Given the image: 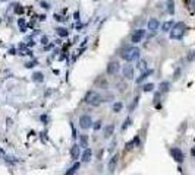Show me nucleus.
Listing matches in <instances>:
<instances>
[{
    "mask_svg": "<svg viewBox=\"0 0 195 175\" xmlns=\"http://www.w3.org/2000/svg\"><path fill=\"white\" fill-rule=\"evenodd\" d=\"M185 31H186V25L183 22H178V24H175L173 28L170 29V38L172 40H182Z\"/></svg>",
    "mask_w": 195,
    "mask_h": 175,
    "instance_id": "f257e3e1",
    "label": "nucleus"
},
{
    "mask_svg": "<svg viewBox=\"0 0 195 175\" xmlns=\"http://www.w3.org/2000/svg\"><path fill=\"white\" fill-rule=\"evenodd\" d=\"M138 57H139V48H136V47H129L122 53V58L126 61H134Z\"/></svg>",
    "mask_w": 195,
    "mask_h": 175,
    "instance_id": "f03ea898",
    "label": "nucleus"
},
{
    "mask_svg": "<svg viewBox=\"0 0 195 175\" xmlns=\"http://www.w3.org/2000/svg\"><path fill=\"white\" fill-rule=\"evenodd\" d=\"M101 96L97 93V92L94 91H90L87 93V96H85V102L87 104H90V105H94V107H97V105H100L101 104Z\"/></svg>",
    "mask_w": 195,
    "mask_h": 175,
    "instance_id": "7ed1b4c3",
    "label": "nucleus"
},
{
    "mask_svg": "<svg viewBox=\"0 0 195 175\" xmlns=\"http://www.w3.org/2000/svg\"><path fill=\"white\" fill-rule=\"evenodd\" d=\"M79 125H81V128L88 130V128L93 125V120H91V117L90 115H81L79 117Z\"/></svg>",
    "mask_w": 195,
    "mask_h": 175,
    "instance_id": "20e7f679",
    "label": "nucleus"
},
{
    "mask_svg": "<svg viewBox=\"0 0 195 175\" xmlns=\"http://www.w3.org/2000/svg\"><path fill=\"white\" fill-rule=\"evenodd\" d=\"M170 155H172V158L175 159L176 162H179V164L183 162V158H185V156H183V152L180 149H178V147H173V149L170 150Z\"/></svg>",
    "mask_w": 195,
    "mask_h": 175,
    "instance_id": "39448f33",
    "label": "nucleus"
},
{
    "mask_svg": "<svg viewBox=\"0 0 195 175\" xmlns=\"http://www.w3.org/2000/svg\"><path fill=\"white\" fill-rule=\"evenodd\" d=\"M144 35H145V29H136L135 32L132 34V37H131V41L134 44H136V42H139L144 38Z\"/></svg>",
    "mask_w": 195,
    "mask_h": 175,
    "instance_id": "423d86ee",
    "label": "nucleus"
},
{
    "mask_svg": "<svg viewBox=\"0 0 195 175\" xmlns=\"http://www.w3.org/2000/svg\"><path fill=\"white\" fill-rule=\"evenodd\" d=\"M119 69H120V66H119L118 61H110V63L107 64V73H109V75H116L119 72Z\"/></svg>",
    "mask_w": 195,
    "mask_h": 175,
    "instance_id": "0eeeda50",
    "label": "nucleus"
},
{
    "mask_svg": "<svg viewBox=\"0 0 195 175\" xmlns=\"http://www.w3.org/2000/svg\"><path fill=\"white\" fill-rule=\"evenodd\" d=\"M123 76H125L126 79H132V77H134V69H132V66L126 64V66L123 67Z\"/></svg>",
    "mask_w": 195,
    "mask_h": 175,
    "instance_id": "6e6552de",
    "label": "nucleus"
},
{
    "mask_svg": "<svg viewBox=\"0 0 195 175\" xmlns=\"http://www.w3.org/2000/svg\"><path fill=\"white\" fill-rule=\"evenodd\" d=\"M150 75H153V69H147V70H144V72H142V75H141L139 77H138V79H136V83H141V82H144V80H145V79H147V77H148Z\"/></svg>",
    "mask_w": 195,
    "mask_h": 175,
    "instance_id": "1a4fd4ad",
    "label": "nucleus"
},
{
    "mask_svg": "<svg viewBox=\"0 0 195 175\" xmlns=\"http://www.w3.org/2000/svg\"><path fill=\"white\" fill-rule=\"evenodd\" d=\"M148 29L153 31V32H156V31L159 29V21L154 19V18H151V19L148 21Z\"/></svg>",
    "mask_w": 195,
    "mask_h": 175,
    "instance_id": "9d476101",
    "label": "nucleus"
},
{
    "mask_svg": "<svg viewBox=\"0 0 195 175\" xmlns=\"http://www.w3.org/2000/svg\"><path fill=\"white\" fill-rule=\"evenodd\" d=\"M116 164H118V155L111 156L110 162H109V174H113V172H115V168H116Z\"/></svg>",
    "mask_w": 195,
    "mask_h": 175,
    "instance_id": "9b49d317",
    "label": "nucleus"
},
{
    "mask_svg": "<svg viewBox=\"0 0 195 175\" xmlns=\"http://www.w3.org/2000/svg\"><path fill=\"white\" fill-rule=\"evenodd\" d=\"M91 155H93V152H91V149H84V153H82V156H81V160L82 162H88L90 159H91Z\"/></svg>",
    "mask_w": 195,
    "mask_h": 175,
    "instance_id": "f8f14e48",
    "label": "nucleus"
},
{
    "mask_svg": "<svg viewBox=\"0 0 195 175\" xmlns=\"http://www.w3.org/2000/svg\"><path fill=\"white\" fill-rule=\"evenodd\" d=\"M113 130H115V127H113V124H109V125H106L104 127V139H109L111 134H113Z\"/></svg>",
    "mask_w": 195,
    "mask_h": 175,
    "instance_id": "ddd939ff",
    "label": "nucleus"
},
{
    "mask_svg": "<svg viewBox=\"0 0 195 175\" xmlns=\"http://www.w3.org/2000/svg\"><path fill=\"white\" fill-rule=\"evenodd\" d=\"M70 156H72V159L79 158V146H78V144H74V146H72V149H70Z\"/></svg>",
    "mask_w": 195,
    "mask_h": 175,
    "instance_id": "4468645a",
    "label": "nucleus"
},
{
    "mask_svg": "<svg viewBox=\"0 0 195 175\" xmlns=\"http://www.w3.org/2000/svg\"><path fill=\"white\" fill-rule=\"evenodd\" d=\"M79 147H82V149L88 147V139H87V136H84V134L79 137Z\"/></svg>",
    "mask_w": 195,
    "mask_h": 175,
    "instance_id": "2eb2a0df",
    "label": "nucleus"
},
{
    "mask_svg": "<svg viewBox=\"0 0 195 175\" xmlns=\"http://www.w3.org/2000/svg\"><path fill=\"white\" fill-rule=\"evenodd\" d=\"M32 80H34V82H37V83H40V82H43V80H44V76H43V73L37 72V73H34V75H32Z\"/></svg>",
    "mask_w": 195,
    "mask_h": 175,
    "instance_id": "dca6fc26",
    "label": "nucleus"
},
{
    "mask_svg": "<svg viewBox=\"0 0 195 175\" xmlns=\"http://www.w3.org/2000/svg\"><path fill=\"white\" fill-rule=\"evenodd\" d=\"M79 167H81V164H78V162H77V164H75L74 167H70V168L68 169V172H66V175H74V174H75V172L78 171V169H79Z\"/></svg>",
    "mask_w": 195,
    "mask_h": 175,
    "instance_id": "f3484780",
    "label": "nucleus"
},
{
    "mask_svg": "<svg viewBox=\"0 0 195 175\" xmlns=\"http://www.w3.org/2000/svg\"><path fill=\"white\" fill-rule=\"evenodd\" d=\"M173 25H175V24H173L172 21H167V22H164V24H163L161 28H163V31H164V32H167V31H170V29L173 28Z\"/></svg>",
    "mask_w": 195,
    "mask_h": 175,
    "instance_id": "a211bd4d",
    "label": "nucleus"
},
{
    "mask_svg": "<svg viewBox=\"0 0 195 175\" xmlns=\"http://www.w3.org/2000/svg\"><path fill=\"white\" fill-rule=\"evenodd\" d=\"M167 12H169L170 15L175 13V2L173 0H167Z\"/></svg>",
    "mask_w": 195,
    "mask_h": 175,
    "instance_id": "6ab92c4d",
    "label": "nucleus"
},
{
    "mask_svg": "<svg viewBox=\"0 0 195 175\" xmlns=\"http://www.w3.org/2000/svg\"><path fill=\"white\" fill-rule=\"evenodd\" d=\"M18 25H19V28H21V31L24 32V31H26V22L24 18H21L19 21H18Z\"/></svg>",
    "mask_w": 195,
    "mask_h": 175,
    "instance_id": "aec40b11",
    "label": "nucleus"
},
{
    "mask_svg": "<svg viewBox=\"0 0 195 175\" xmlns=\"http://www.w3.org/2000/svg\"><path fill=\"white\" fill-rule=\"evenodd\" d=\"M57 35L65 38V37H68L69 35V31L68 29H65V28H57Z\"/></svg>",
    "mask_w": 195,
    "mask_h": 175,
    "instance_id": "412c9836",
    "label": "nucleus"
},
{
    "mask_svg": "<svg viewBox=\"0 0 195 175\" xmlns=\"http://www.w3.org/2000/svg\"><path fill=\"white\" fill-rule=\"evenodd\" d=\"M169 86H170L169 82H161L160 83V92H167L169 91Z\"/></svg>",
    "mask_w": 195,
    "mask_h": 175,
    "instance_id": "4be33fe9",
    "label": "nucleus"
},
{
    "mask_svg": "<svg viewBox=\"0 0 195 175\" xmlns=\"http://www.w3.org/2000/svg\"><path fill=\"white\" fill-rule=\"evenodd\" d=\"M138 69H139L141 72H144V70H147V61H145V60H141V61L138 63Z\"/></svg>",
    "mask_w": 195,
    "mask_h": 175,
    "instance_id": "5701e85b",
    "label": "nucleus"
},
{
    "mask_svg": "<svg viewBox=\"0 0 195 175\" xmlns=\"http://www.w3.org/2000/svg\"><path fill=\"white\" fill-rule=\"evenodd\" d=\"M122 102H116V104H113V111L115 112H120V109H122Z\"/></svg>",
    "mask_w": 195,
    "mask_h": 175,
    "instance_id": "b1692460",
    "label": "nucleus"
},
{
    "mask_svg": "<svg viewBox=\"0 0 195 175\" xmlns=\"http://www.w3.org/2000/svg\"><path fill=\"white\" fill-rule=\"evenodd\" d=\"M138 101H139V96H135V98H134V101H132V104H131V107H129V111H134V109H135Z\"/></svg>",
    "mask_w": 195,
    "mask_h": 175,
    "instance_id": "393cba45",
    "label": "nucleus"
},
{
    "mask_svg": "<svg viewBox=\"0 0 195 175\" xmlns=\"http://www.w3.org/2000/svg\"><path fill=\"white\" fill-rule=\"evenodd\" d=\"M154 89V85L153 83H147L144 86V92H151Z\"/></svg>",
    "mask_w": 195,
    "mask_h": 175,
    "instance_id": "a878e982",
    "label": "nucleus"
},
{
    "mask_svg": "<svg viewBox=\"0 0 195 175\" xmlns=\"http://www.w3.org/2000/svg\"><path fill=\"white\" fill-rule=\"evenodd\" d=\"M16 8H15V13H18V15H21V13H24V8L21 6V5H15Z\"/></svg>",
    "mask_w": 195,
    "mask_h": 175,
    "instance_id": "bb28decb",
    "label": "nucleus"
},
{
    "mask_svg": "<svg viewBox=\"0 0 195 175\" xmlns=\"http://www.w3.org/2000/svg\"><path fill=\"white\" fill-rule=\"evenodd\" d=\"M129 125H131V118H126V120H125V123H123V125H122V128L125 130V128L129 127Z\"/></svg>",
    "mask_w": 195,
    "mask_h": 175,
    "instance_id": "cd10ccee",
    "label": "nucleus"
},
{
    "mask_svg": "<svg viewBox=\"0 0 195 175\" xmlns=\"http://www.w3.org/2000/svg\"><path fill=\"white\" fill-rule=\"evenodd\" d=\"M100 127H101V121H95V124H94V128H95V130H98Z\"/></svg>",
    "mask_w": 195,
    "mask_h": 175,
    "instance_id": "c85d7f7f",
    "label": "nucleus"
},
{
    "mask_svg": "<svg viewBox=\"0 0 195 175\" xmlns=\"http://www.w3.org/2000/svg\"><path fill=\"white\" fill-rule=\"evenodd\" d=\"M41 8H43V9H49V8H50V5H49V3H46V2H43V3H41Z\"/></svg>",
    "mask_w": 195,
    "mask_h": 175,
    "instance_id": "c756f323",
    "label": "nucleus"
},
{
    "mask_svg": "<svg viewBox=\"0 0 195 175\" xmlns=\"http://www.w3.org/2000/svg\"><path fill=\"white\" fill-rule=\"evenodd\" d=\"M54 19H56V21H63V18L60 16V15H57V13L54 15Z\"/></svg>",
    "mask_w": 195,
    "mask_h": 175,
    "instance_id": "7c9ffc66",
    "label": "nucleus"
},
{
    "mask_svg": "<svg viewBox=\"0 0 195 175\" xmlns=\"http://www.w3.org/2000/svg\"><path fill=\"white\" fill-rule=\"evenodd\" d=\"M41 42H43V44H47V42H49V38H47V37H43Z\"/></svg>",
    "mask_w": 195,
    "mask_h": 175,
    "instance_id": "2f4dec72",
    "label": "nucleus"
},
{
    "mask_svg": "<svg viewBox=\"0 0 195 175\" xmlns=\"http://www.w3.org/2000/svg\"><path fill=\"white\" fill-rule=\"evenodd\" d=\"M188 60H189V61H191V60H194V51H191V54H189Z\"/></svg>",
    "mask_w": 195,
    "mask_h": 175,
    "instance_id": "473e14b6",
    "label": "nucleus"
},
{
    "mask_svg": "<svg viewBox=\"0 0 195 175\" xmlns=\"http://www.w3.org/2000/svg\"><path fill=\"white\" fill-rule=\"evenodd\" d=\"M192 2H194V0H185V3H186V5H189V6L192 5Z\"/></svg>",
    "mask_w": 195,
    "mask_h": 175,
    "instance_id": "72a5a7b5",
    "label": "nucleus"
},
{
    "mask_svg": "<svg viewBox=\"0 0 195 175\" xmlns=\"http://www.w3.org/2000/svg\"><path fill=\"white\" fill-rule=\"evenodd\" d=\"M74 16H75V19L78 21V19H79V12H75V15H74Z\"/></svg>",
    "mask_w": 195,
    "mask_h": 175,
    "instance_id": "f704fd0d",
    "label": "nucleus"
}]
</instances>
